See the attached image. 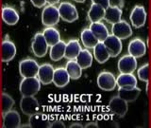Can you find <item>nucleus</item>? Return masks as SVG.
<instances>
[{"label": "nucleus", "instance_id": "7c9ffc66", "mask_svg": "<svg viewBox=\"0 0 151 128\" xmlns=\"http://www.w3.org/2000/svg\"><path fill=\"white\" fill-rule=\"evenodd\" d=\"M65 68L72 80H78L82 75V68H80L78 62L76 60H69L66 63Z\"/></svg>", "mask_w": 151, "mask_h": 128}, {"label": "nucleus", "instance_id": "5701e85b", "mask_svg": "<svg viewBox=\"0 0 151 128\" xmlns=\"http://www.w3.org/2000/svg\"><path fill=\"white\" fill-rule=\"evenodd\" d=\"M89 28L92 31L93 35L96 36V38L99 42H103L109 35H110L107 27L104 25L103 23H101V21L92 23L91 25H90Z\"/></svg>", "mask_w": 151, "mask_h": 128}, {"label": "nucleus", "instance_id": "f03ea898", "mask_svg": "<svg viewBox=\"0 0 151 128\" xmlns=\"http://www.w3.org/2000/svg\"><path fill=\"white\" fill-rule=\"evenodd\" d=\"M60 19L59 9L55 5H47L42 12V22L46 27H54Z\"/></svg>", "mask_w": 151, "mask_h": 128}, {"label": "nucleus", "instance_id": "9b49d317", "mask_svg": "<svg viewBox=\"0 0 151 128\" xmlns=\"http://www.w3.org/2000/svg\"><path fill=\"white\" fill-rule=\"evenodd\" d=\"M103 44L106 47V49L109 53H110L111 57H117L121 53L122 49H123L121 39L117 38L113 34L109 35L106 39L103 41Z\"/></svg>", "mask_w": 151, "mask_h": 128}, {"label": "nucleus", "instance_id": "4be33fe9", "mask_svg": "<svg viewBox=\"0 0 151 128\" xmlns=\"http://www.w3.org/2000/svg\"><path fill=\"white\" fill-rule=\"evenodd\" d=\"M81 46H80L78 40L77 39H71L65 47V55L64 57L68 60H76L79 52L81 51Z\"/></svg>", "mask_w": 151, "mask_h": 128}, {"label": "nucleus", "instance_id": "2eb2a0df", "mask_svg": "<svg viewBox=\"0 0 151 128\" xmlns=\"http://www.w3.org/2000/svg\"><path fill=\"white\" fill-rule=\"evenodd\" d=\"M21 125V117L15 110H9L3 115L4 128H18Z\"/></svg>", "mask_w": 151, "mask_h": 128}, {"label": "nucleus", "instance_id": "c85d7f7f", "mask_svg": "<svg viewBox=\"0 0 151 128\" xmlns=\"http://www.w3.org/2000/svg\"><path fill=\"white\" fill-rule=\"evenodd\" d=\"M76 61L82 69L89 68L93 64V54L88 49H81Z\"/></svg>", "mask_w": 151, "mask_h": 128}, {"label": "nucleus", "instance_id": "1a4fd4ad", "mask_svg": "<svg viewBox=\"0 0 151 128\" xmlns=\"http://www.w3.org/2000/svg\"><path fill=\"white\" fill-rule=\"evenodd\" d=\"M111 34L116 36L121 40L129 38L132 35L131 26L125 20H120L115 24H113L111 27Z\"/></svg>", "mask_w": 151, "mask_h": 128}, {"label": "nucleus", "instance_id": "423d86ee", "mask_svg": "<svg viewBox=\"0 0 151 128\" xmlns=\"http://www.w3.org/2000/svg\"><path fill=\"white\" fill-rule=\"evenodd\" d=\"M97 85L104 91H112L117 87L115 76L110 71H102L97 76Z\"/></svg>", "mask_w": 151, "mask_h": 128}, {"label": "nucleus", "instance_id": "ea45409f", "mask_svg": "<svg viewBox=\"0 0 151 128\" xmlns=\"http://www.w3.org/2000/svg\"><path fill=\"white\" fill-rule=\"evenodd\" d=\"M74 1L78 2V3H83V2L86 1V0H74Z\"/></svg>", "mask_w": 151, "mask_h": 128}, {"label": "nucleus", "instance_id": "f3484780", "mask_svg": "<svg viewBox=\"0 0 151 128\" xmlns=\"http://www.w3.org/2000/svg\"><path fill=\"white\" fill-rule=\"evenodd\" d=\"M70 76L65 68H57L54 69L53 84L58 87H64L70 82Z\"/></svg>", "mask_w": 151, "mask_h": 128}, {"label": "nucleus", "instance_id": "ddd939ff", "mask_svg": "<svg viewBox=\"0 0 151 128\" xmlns=\"http://www.w3.org/2000/svg\"><path fill=\"white\" fill-rule=\"evenodd\" d=\"M127 50H129V54L132 55L137 59L140 58V57H143L146 53V45L140 38H134L129 42Z\"/></svg>", "mask_w": 151, "mask_h": 128}, {"label": "nucleus", "instance_id": "6ab92c4d", "mask_svg": "<svg viewBox=\"0 0 151 128\" xmlns=\"http://www.w3.org/2000/svg\"><path fill=\"white\" fill-rule=\"evenodd\" d=\"M1 16H2V20L4 21V23H6L9 26L16 25L19 21V18H20L16 9L9 6L2 8Z\"/></svg>", "mask_w": 151, "mask_h": 128}, {"label": "nucleus", "instance_id": "aec40b11", "mask_svg": "<svg viewBox=\"0 0 151 128\" xmlns=\"http://www.w3.org/2000/svg\"><path fill=\"white\" fill-rule=\"evenodd\" d=\"M116 84L119 88H132L137 87V79L132 73H120L116 78Z\"/></svg>", "mask_w": 151, "mask_h": 128}, {"label": "nucleus", "instance_id": "4c0bfd02", "mask_svg": "<svg viewBox=\"0 0 151 128\" xmlns=\"http://www.w3.org/2000/svg\"><path fill=\"white\" fill-rule=\"evenodd\" d=\"M60 2V0H46V3L48 5H56Z\"/></svg>", "mask_w": 151, "mask_h": 128}, {"label": "nucleus", "instance_id": "72a5a7b5", "mask_svg": "<svg viewBox=\"0 0 151 128\" xmlns=\"http://www.w3.org/2000/svg\"><path fill=\"white\" fill-rule=\"evenodd\" d=\"M92 2H93V4H97V5H99V6H101L102 8H104L105 9L111 5L110 0H92Z\"/></svg>", "mask_w": 151, "mask_h": 128}, {"label": "nucleus", "instance_id": "4468645a", "mask_svg": "<svg viewBox=\"0 0 151 128\" xmlns=\"http://www.w3.org/2000/svg\"><path fill=\"white\" fill-rule=\"evenodd\" d=\"M54 69L55 68L50 64H42L40 65L37 77L40 80L41 84L46 85L53 83Z\"/></svg>", "mask_w": 151, "mask_h": 128}, {"label": "nucleus", "instance_id": "393cba45", "mask_svg": "<svg viewBox=\"0 0 151 128\" xmlns=\"http://www.w3.org/2000/svg\"><path fill=\"white\" fill-rule=\"evenodd\" d=\"M141 93V89L139 87H132V88H119L118 89V96L125 100L127 103L134 102L139 97Z\"/></svg>", "mask_w": 151, "mask_h": 128}, {"label": "nucleus", "instance_id": "cd10ccee", "mask_svg": "<svg viewBox=\"0 0 151 128\" xmlns=\"http://www.w3.org/2000/svg\"><path fill=\"white\" fill-rule=\"evenodd\" d=\"M104 14H105V9L97 4L93 3L88 12V18L92 23L99 22L104 19Z\"/></svg>", "mask_w": 151, "mask_h": 128}, {"label": "nucleus", "instance_id": "e433bc0d", "mask_svg": "<svg viewBox=\"0 0 151 128\" xmlns=\"http://www.w3.org/2000/svg\"><path fill=\"white\" fill-rule=\"evenodd\" d=\"M84 127H86V128H97L98 124L96 122H90V123H87Z\"/></svg>", "mask_w": 151, "mask_h": 128}, {"label": "nucleus", "instance_id": "473e14b6", "mask_svg": "<svg viewBox=\"0 0 151 128\" xmlns=\"http://www.w3.org/2000/svg\"><path fill=\"white\" fill-rule=\"evenodd\" d=\"M137 76H138V78L141 81L145 82L146 84L148 83V81H149V64L148 63L143 65L138 70H137Z\"/></svg>", "mask_w": 151, "mask_h": 128}, {"label": "nucleus", "instance_id": "39448f33", "mask_svg": "<svg viewBox=\"0 0 151 128\" xmlns=\"http://www.w3.org/2000/svg\"><path fill=\"white\" fill-rule=\"evenodd\" d=\"M60 16L63 21L67 23H73L78 19V9L72 3L61 2L58 7Z\"/></svg>", "mask_w": 151, "mask_h": 128}, {"label": "nucleus", "instance_id": "a878e982", "mask_svg": "<svg viewBox=\"0 0 151 128\" xmlns=\"http://www.w3.org/2000/svg\"><path fill=\"white\" fill-rule=\"evenodd\" d=\"M93 57L99 64H104L110 59V53L108 52L103 42H98L93 47Z\"/></svg>", "mask_w": 151, "mask_h": 128}, {"label": "nucleus", "instance_id": "7ed1b4c3", "mask_svg": "<svg viewBox=\"0 0 151 128\" xmlns=\"http://www.w3.org/2000/svg\"><path fill=\"white\" fill-rule=\"evenodd\" d=\"M48 44L45 40V36L42 33L37 32L36 34L33 36L32 42H31V50L36 57L38 58H42L48 51Z\"/></svg>", "mask_w": 151, "mask_h": 128}, {"label": "nucleus", "instance_id": "b1692460", "mask_svg": "<svg viewBox=\"0 0 151 128\" xmlns=\"http://www.w3.org/2000/svg\"><path fill=\"white\" fill-rule=\"evenodd\" d=\"M65 47L66 43L63 40H60L57 44L50 47L49 55L52 61L59 62L63 58L65 55Z\"/></svg>", "mask_w": 151, "mask_h": 128}, {"label": "nucleus", "instance_id": "f704fd0d", "mask_svg": "<svg viewBox=\"0 0 151 128\" xmlns=\"http://www.w3.org/2000/svg\"><path fill=\"white\" fill-rule=\"evenodd\" d=\"M32 5L36 8H42L45 7L46 4V0H30Z\"/></svg>", "mask_w": 151, "mask_h": 128}, {"label": "nucleus", "instance_id": "a211bd4d", "mask_svg": "<svg viewBox=\"0 0 151 128\" xmlns=\"http://www.w3.org/2000/svg\"><path fill=\"white\" fill-rule=\"evenodd\" d=\"M28 123L31 128H50L51 122L45 114L36 112L29 116Z\"/></svg>", "mask_w": 151, "mask_h": 128}, {"label": "nucleus", "instance_id": "bb28decb", "mask_svg": "<svg viewBox=\"0 0 151 128\" xmlns=\"http://www.w3.org/2000/svg\"><path fill=\"white\" fill-rule=\"evenodd\" d=\"M80 38H81V42H82L83 46L85 47H87V49H93V47L96 46L97 43L99 42L89 28H84V30L81 31Z\"/></svg>", "mask_w": 151, "mask_h": 128}, {"label": "nucleus", "instance_id": "c9c22d12", "mask_svg": "<svg viewBox=\"0 0 151 128\" xmlns=\"http://www.w3.org/2000/svg\"><path fill=\"white\" fill-rule=\"evenodd\" d=\"M65 124L60 121H56L50 123V128H64Z\"/></svg>", "mask_w": 151, "mask_h": 128}, {"label": "nucleus", "instance_id": "9d476101", "mask_svg": "<svg viewBox=\"0 0 151 128\" xmlns=\"http://www.w3.org/2000/svg\"><path fill=\"white\" fill-rule=\"evenodd\" d=\"M117 66L120 73H133L137 68V60L132 55L126 54L119 59Z\"/></svg>", "mask_w": 151, "mask_h": 128}, {"label": "nucleus", "instance_id": "0eeeda50", "mask_svg": "<svg viewBox=\"0 0 151 128\" xmlns=\"http://www.w3.org/2000/svg\"><path fill=\"white\" fill-rule=\"evenodd\" d=\"M146 17H147V13L145 7L142 5H136L130 12L129 19L132 26L136 28H140L145 25Z\"/></svg>", "mask_w": 151, "mask_h": 128}, {"label": "nucleus", "instance_id": "c756f323", "mask_svg": "<svg viewBox=\"0 0 151 128\" xmlns=\"http://www.w3.org/2000/svg\"><path fill=\"white\" fill-rule=\"evenodd\" d=\"M42 33V35L45 36L49 47L54 46L60 40V34L59 31L53 27H47Z\"/></svg>", "mask_w": 151, "mask_h": 128}, {"label": "nucleus", "instance_id": "412c9836", "mask_svg": "<svg viewBox=\"0 0 151 128\" xmlns=\"http://www.w3.org/2000/svg\"><path fill=\"white\" fill-rule=\"evenodd\" d=\"M122 9L115 5H110L105 9V14H104V19L110 24H115L121 20L122 17Z\"/></svg>", "mask_w": 151, "mask_h": 128}, {"label": "nucleus", "instance_id": "f257e3e1", "mask_svg": "<svg viewBox=\"0 0 151 128\" xmlns=\"http://www.w3.org/2000/svg\"><path fill=\"white\" fill-rule=\"evenodd\" d=\"M19 89L22 96H35L41 89V82L37 76L23 78Z\"/></svg>", "mask_w": 151, "mask_h": 128}, {"label": "nucleus", "instance_id": "dca6fc26", "mask_svg": "<svg viewBox=\"0 0 151 128\" xmlns=\"http://www.w3.org/2000/svg\"><path fill=\"white\" fill-rule=\"evenodd\" d=\"M1 50H2V62H4V63L12 61L15 57L17 52L14 43L9 39H5L2 42Z\"/></svg>", "mask_w": 151, "mask_h": 128}, {"label": "nucleus", "instance_id": "20e7f679", "mask_svg": "<svg viewBox=\"0 0 151 128\" xmlns=\"http://www.w3.org/2000/svg\"><path fill=\"white\" fill-rule=\"evenodd\" d=\"M40 65L37 61L31 58L24 59L19 63V72L23 78L36 77L39 71Z\"/></svg>", "mask_w": 151, "mask_h": 128}, {"label": "nucleus", "instance_id": "2f4dec72", "mask_svg": "<svg viewBox=\"0 0 151 128\" xmlns=\"http://www.w3.org/2000/svg\"><path fill=\"white\" fill-rule=\"evenodd\" d=\"M1 104H2V115H4L8 111L12 110V108L14 105V100L9 94L3 92L1 95Z\"/></svg>", "mask_w": 151, "mask_h": 128}, {"label": "nucleus", "instance_id": "f8f14e48", "mask_svg": "<svg viewBox=\"0 0 151 128\" xmlns=\"http://www.w3.org/2000/svg\"><path fill=\"white\" fill-rule=\"evenodd\" d=\"M127 103H129L120 98L119 96H115L112 97L110 103H109V108L114 115L123 118L127 112V108H129Z\"/></svg>", "mask_w": 151, "mask_h": 128}, {"label": "nucleus", "instance_id": "6e6552de", "mask_svg": "<svg viewBox=\"0 0 151 128\" xmlns=\"http://www.w3.org/2000/svg\"><path fill=\"white\" fill-rule=\"evenodd\" d=\"M40 104L38 100L34 96H23L20 101V108L27 116H31L38 112Z\"/></svg>", "mask_w": 151, "mask_h": 128}, {"label": "nucleus", "instance_id": "58836bf2", "mask_svg": "<svg viewBox=\"0 0 151 128\" xmlns=\"http://www.w3.org/2000/svg\"><path fill=\"white\" fill-rule=\"evenodd\" d=\"M69 127L70 128H82L83 125L80 124V123H73V124H71Z\"/></svg>", "mask_w": 151, "mask_h": 128}]
</instances>
